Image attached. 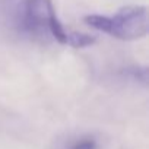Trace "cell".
<instances>
[{"label":"cell","mask_w":149,"mask_h":149,"mask_svg":"<svg viewBox=\"0 0 149 149\" xmlns=\"http://www.w3.org/2000/svg\"><path fill=\"white\" fill-rule=\"evenodd\" d=\"M84 22L88 26L121 41H136L148 35L146 6H124L114 15H86Z\"/></svg>","instance_id":"obj_2"},{"label":"cell","mask_w":149,"mask_h":149,"mask_svg":"<svg viewBox=\"0 0 149 149\" xmlns=\"http://www.w3.org/2000/svg\"><path fill=\"white\" fill-rule=\"evenodd\" d=\"M19 26L25 34L34 38L53 40L73 48H86L97 42V37L94 35L66 29L57 18L51 0H24Z\"/></svg>","instance_id":"obj_1"},{"label":"cell","mask_w":149,"mask_h":149,"mask_svg":"<svg viewBox=\"0 0 149 149\" xmlns=\"http://www.w3.org/2000/svg\"><path fill=\"white\" fill-rule=\"evenodd\" d=\"M61 149H100V142L94 134H79L70 137Z\"/></svg>","instance_id":"obj_3"},{"label":"cell","mask_w":149,"mask_h":149,"mask_svg":"<svg viewBox=\"0 0 149 149\" xmlns=\"http://www.w3.org/2000/svg\"><path fill=\"white\" fill-rule=\"evenodd\" d=\"M127 74L132 81H136V82H142L143 85H146V81H148V70L146 67H127Z\"/></svg>","instance_id":"obj_4"}]
</instances>
